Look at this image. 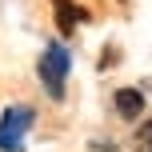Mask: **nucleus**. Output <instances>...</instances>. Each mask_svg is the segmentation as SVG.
Listing matches in <instances>:
<instances>
[{"label": "nucleus", "instance_id": "obj_5", "mask_svg": "<svg viewBox=\"0 0 152 152\" xmlns=\"http://www.w3.org/2000/svg\"><path fill=\"white\" fill-rule=\"evenodd\" d=\"M132 152H152V120H144L132 136Z\"/></svg>", "mask_w": 152, "mask_h": 152}, {"label": "nucleus", "instance_id": "obj_3", "mask_svg": "<svg viewBox=\"0 0 152 152\" xmlns=\"http://www.w3.org/2000/svg\"><path fill=\"white\" fill-rule=\"evenodd\" d=\"M52 16H56V28H60V36H72V32L80 28L84 20H88V12H84L76 0H52Z\"/></svg>", "mask_w": 152, "mask_h": 152}, {"label": "nucleus", "instance_id": "obj_4", "mask_svg": "<svg viewBox=\"0 0 152 152\" xmlns=\"http://www.w3.org/2000/svg\"><path fill=\"white\" fill-rule=\"evenodd\" d=\"M112 104H116V116H120V120H136V116L144 112V92L140 88H116Z\"/></svg>", "mask_w": 152, "mask_h": 152}, {"label": "nucleus", "instance_id": "obj_2", "mask_svg": "<svg viewBox=\"0 0 152 152\" xmlns=\"http://www.w3.org/2000/svg\"><path fill=\"white\" fill-rule=\"evenodd\" d=\"M36 124V112L28 104H8V112L0 116V152H24V136Z\"/></svg>", "mask_w": 152, "mask_h": 152}, {"label": "nucleus", "instance_id": "obj_6", "mask_svg": "<svg viewBox=\"0 0 152 152\" xmlns=\"http://www.w3.org/2000/svg\"><path fill=\"white\" fill-rule=\"evenodd\" d=\"M116 56H120V52H116V48H108V52H104V56H100V72H104V68H108V64H116Z\"/></svg>", "mask_w": 152, "mask_h": 152}, {"label": "nucleus", "instance_id": "obj_1", "mask_svg": "<svg viewBox=\"0 0 152 152\" xmlns=\"http://www.w3.org/2000/svg\"><path fill=\"white\" fill-rule=\"evenodd\" d=\"M68 72H72V52L60 44V40H48V44H44V52H40V60H36L40 88H44L52 100H64V84H68Z\"/></svg>", "mask_w": 152, "mask_h": 152}]
</instances>
